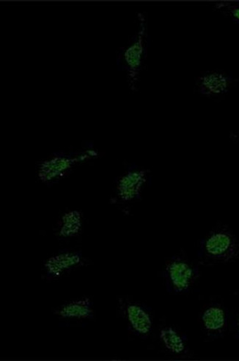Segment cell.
Returning <instances> with one entry per match:
<instances>
[{
  "mask_svg": "<svg viewBox=\"0 0 239 361\" xmlns=\"http://www.w3.org/2000/svg\"><path fill=\"white\" fill-rule=\"evenodd\" d=\"M92 313L90 300L84 299L63 306L58 314L63 319H86L91 317Z\"/></svg>",
  "mask_w": 239,
  "mask_h": 361,
  "instance_id": "obj_10",
  "label": "cell"
},
{
  "mask_svg": "<svg viewBox=\"0 0 239 361\" xmlns=\"http://www.w3.org/2000/svg\"><path fill=\"white\" fill-rule=\"evenodd\" d=\"M161 339L165 348L174 354L181 355L186 350L183 336L172 327H166L161 331Z\"/></svg>",
  "mask_w": 239,
  "mask_h": 361,
  "instance_id": "obj_11",
  "label": "cell"
},
{
  "mask_svg": "<svg viewBox=\"0 0 239 361\" xmlns=\"http://www.w3.org/2000/svg\"><path fill=\"white\" fill-rule=\"evenodd\" d=\"M214 7L239 25V3L219 2L215 4Z\"/></svg>",
  "mask_w": 239,
  "mask_h": 361,
  "instance_id": "obj_13",
  "label": "cell"
},
{
  "mask_svg": "<svg viewBox=\"0 0 239 361\" xmlns=\"http://www.w3.org/2000/svg\"><path fill=\"white\" fill-rule=\"evenodd\" d=\"M201 323L206 335L212 339L226 334L228 326V314L224 306L214 302L206 307L201 316Z\"/></svg>",
  "mask_w": 239,
  "mask_h": 361,
  "instance_id": "obj_3",
  "label": "cell"
},
{
  "mask_svg": "<svg viewBox=\"0 0 239 361\" xmlns=\"http://www.w3.org/2000/svg\"><path fill=\"white\" fill-rule=\"evenodd\" d=\"M81 262V255L67 252L51 257L45 262L44 266L48 274L59 276L65 271L79 265Z\"/></svg>",
  "mask_w": 239,
  "mask_h": 361,
  "instance_id": "obj_7",
  "label": "cell"
},
{
  "mask_svg": "<svg viewBox=\"0 0 239 361\" xmlns=\"http://www.w3.org/2000/svg\"><path fill=\"white\" fill-rule=\"evenodd\" d=\"M127 317L133 329L138 334L146 335L152 330L153 322L148 312L138 305L127 307Z\"/></svg>",
  "mask_w": 239,
  "mask_h": 361,
  "instance_id": "obj_9",
  "label": "cell"
},
{
  "mask_svg": "<svg viewBox=\"0 0 239 361\" xmlns=\"http://www.w3.org/2000/svg\"><path fill=\"white\" fill-rule=\"evenodd\" d=\"M74 161V159L63 157H57L47 160L41 164L39 176L44 183L51 182L65 174L72 167Z\"/></svg>",
  "mask_w": 239,
  "mask_h": 361,
  "instance_id": "obj_6",
  "label": "cell"
},
{
  "mask_svg": "<svg viewBox=\"0 0 239 361\" xmlns=\"http://www.w3.org/2000/svg\"><path fill=\"white\" fill-rule=\"evenodd\" d=\"M82 213L72 210L62 218V225L59 235L63 238H70L77 235L82 228Z\"/></svg>",
  "mask_w": 239,
  "mask_h": 361,
  "instance_id": "obj_12",
  "label": "cell"
},
{
  "mask_svg": "<svg viewBox=\"0 0 239 361\" xmlns=\"http://www.w3.org/2000/svg\"><path fill=\"white\" fill-rule=\"evenodd\" d=\"M233 328L234 331V334L235 338L239 341V310H238L237 313L235 314L233 321Z\"/></svg>",
  "mask_w": 239,
  "mask_h": 361,
  "instance_id": "obj_14",
  "label": "cell"
},
{
  "mask_svg": "<svg viewBox=\"0 0 239 361\" xmlns=\"http://www.w3.org/2000/svg\"><path fill=\"white\" fill-rule=\"evenodd\" d=\"M145 28L138 32L136 41L124 52V57L131 78H135L139 72L145 50Z\"/></svg>",
  "mask_w": 239,
  "mask_h": 361,
  "instance_id": "obj_8",
  "label": "cell"
},
{
  "mask_svg": "<svg viewBox=\"0 0 239 361\" xmlns=\"http://www.w3.org/2000/svg\"><path fill=\"white\" fill-rule=\"evenodd\" d=\"M199 255L206 265L231 264L239 258V240L228 225L219 224L202 239Z\"/></svg>",
  "mask_w": 239,
  "mask_h": 361,
  "instance_id": "obj_1",
  "label": "cell"
},
{
  "mask_svg": "<svg viewBox=\"0 0 239 361\" xmlns=\"http://www.w3.org/2000/svg\"><path fill=\"white\" fill-rule=\"evenodd\" d=\"M166 271L172 289L178 293L188 291L198 275L197 269L181 257L173 258L167 264Z\"/></svg>",
  "mask_w": 239,
  "mask_h": 361,
  "instance_id": "obj_2",
  "label": "cell"
},
{
  "mask_svg": "<svg viewBox=\"0 0 239 361\" xmlns=\"http://www.w3.org/2000/svg\"><path fill=\"white\" fill-rule=\"evenodd\" d=\"M148 180V171H130L123 175L117 183V193L123 202L133 201L137 198Z\"/></svg>",
  "mask_w": 239,
  "mask_h": 361,
  "instance_id": "obj_4",
  "label": "cell"
},
{
  "mask_svg": "<svg viewBox=\"0 0 239 361\" xmlns=\"http://www.w3.org/2000/svg\"><path fill=\"white\" fill-rule=\"evenodd\" d=\"M231 82V79L225 74L217 72L206 73L199 78V92L205 96L224 94L228 91Z\"/></svg>",
  "mask_w": 239,
  "mask_h": 361,
  "instance_id": "obj_5",
  "label": "cell"
}]
</instances>
